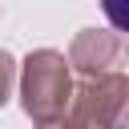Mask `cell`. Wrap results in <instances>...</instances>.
<instances>
[{
  "label": "cell",
  "instance_id": "5",
  "mask_svg": "<svg viewBox=\"0 0 129 129\" xmlns=\"http://www.w3.org/2000/svg\"><path fill=\"white\" fill-rule=\"evenodd\" d=\"M36 129H64V125H60V121H56V125H36Z\"/></svg>",
  "mask_w": 129,
  "mask_h": 129
},
{
  "label": "cell",
  "instance_id": "3",
  "mask_svg": "<svg viewBox=\"0 0 129 129\" xmlns=\"http://www.w3.org/2000/svg\"><path fill=\"white\" fill-rule=\"evenodd\" d=\"M121 56H125V40H121L117 28H85V32L73 36L64 60H69V69H77L85 81H93V77L117 73Z\"/></svg>",
  "mask_w": 129,
  "mask_h": 129
},
{
  "label": "cell",
  "instance_id": "1",
  "mask_svg": "<svg viewBox=\"0 0 129 129\" xmlns=\"http://www.w3.org/2000/svg\"><path fill=\"white\" fill-rule=\"evenodd\" d=\"M73 97V69L64 52L36 48L20 64V109L32 117V125H56Z\"/></svg>",
  "mask_w": 129,
  "mask_h": 129
},
{
  "label": "cell",
  "instance_id": "4",
  "mask_svg": "<svg viewBox=\"0 0 129 129\" xmlns=\"http://www.w3.org/2000/svg\"><path fill=\"white\" fill-rule=\"evenodd\" d=\"M12 85H16V60H12L8 48H0V109H4V101L12 97Z\"/></svg>",
  "mask_w": 129,
  "mask_h": 129
},
{
  "label": "cell",
  "instance_id": "2",
  "mask_svg": "<svg viewBox=\"0 0 129 129\" xmlns=\"http://www.w3.org/2000/svg\"><path fill=\"white\" fill-rule=\"evenodd\" d=\"M125 101H129L125 73H105V77L81 81L69 97L60 125L64 129H125Z\"/></svg>",
  "mask_w": 129,
  "mask_h": 129
}]
</instances>
